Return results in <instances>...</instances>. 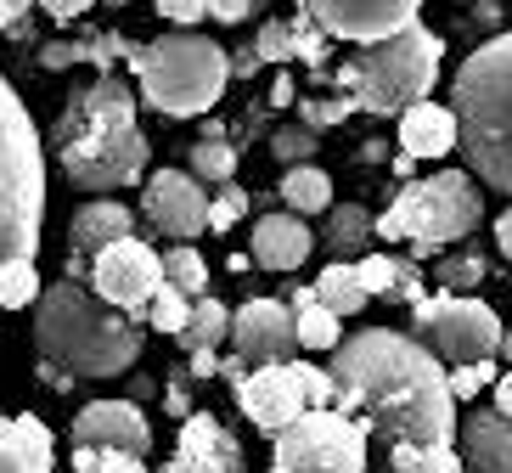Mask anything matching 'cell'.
Here are the masks:
<instances>
[{"mask_svg": "<svg viewBox=\"0 0 512 473\" xmlns=\"http://www.w3.org/2000/svg\"><path fill=\"white\" fill-rule=\"evenodd\" d=\"M338 412L361 417L389 445H456L451 372L417 333L361 327L332 350Z\"/></svg>", "mask_w": 512, "mask_h": 473, "instance_id": "1", "label": "cell"}, {"mask_svg": "<svg viewBox=\"0 0 512 473\" xmlns=\"http://www.w3.org/2000/svg\"><path fill=\"white\" fill-rule=\"evenodd\" d=\"M141 344V321L74 276L51 282L34 305V350L51 389H68L74 378H119L141 361Z\"/></svg>", "mask_w": 512, "mask_h": 473, "instance_id": "2", "label": "cell"}, {"mask_svg": "<svg viewBox=\"0 0 512 473\" xmlns=\"http://www.w3.org/2000/svg\"><path fill=\"white\" fill-rule=\"evenodd\" d=\"M136 91L119 74H96L51 124V153L85 192H124L147 181V136L136 119Z\"/></svg>", "mask_w": 512, "mask_h": 473, "instance_id": "3", "label": "cell"}, {"mask_svg": "<svg viewBox=\"0 0 512 473\" xmlns=\"http://www.w3.org/2000/svg\"><path fill=\"white\" fill-rule=\"evenodd\" d=\"M462 158L484 186L512 192V29L484 40L451 79Z\"/></svg>", "mask_w": 512, "mask_h": 473, "instance_id": "4", "label": "cell"}, {"mask_svg": "<svg viewBox=\"0 0 512 473\" xmlns=\"http://www.w3.org/2000/svg\"><path fill=\"white\" fill-rule=\"evenodd\" d=\"M46 226V147L23 96L0 79V265L34 260Z\"/></svg>", "mask_w": 512, "mask_h": 473, "instance_id": "5", "label": "cell"}, {"mask_svg": "<svg viewBox=\"0 0 512 473\" xmlns=\"http://www.w3.org/2000/svg\"><path fill=\"white\" fill-rule=\"evenodd\" d=\"M136 85H141V102L164 119H197L209 113L231 85V57L214 46L209 34H192V29H169L158 40L136 51Z\"/></svg>", "mask_w": 512, "mask_h": 473, "instance_id": "6", "label": "cell"}, {"mask_svg": "<svg viewBox=\"0 0 512 473\" xmlns=\"http://www.w3.org/2000/svg\"><path fill=\"white\" fill-rule=\"evenodd\" d=\"M484 198L473 169H439L428 181H411L394 192V203L377 214V237L383 243H406L411 260H434L439 248L462 243L479 226Z\"/></svg>", "mask_w": 512, "mask_h": 473, "instance_id": "7", "label": "cell"}, {"mask_svg": "<svg viewBox=\"0 0 512 473\" xmlns=\"http://www.w3.org/2000/svg\"><path fill=\"white\" fill-rule=\"evenodd\" d=\"M439 57H445V40L434 29L411 23L394 40H377L355 62H344L338 68V91L355 96L361 113L389 119V113H406V107L428 102V91L439 79Z\"/></svg>", "mask_w": 512, "mask_h": 473, "instance_id": "8", "label": "cell"}, {"mask_svg": "<svg viewBox=\"0 0 512 473\" xmlns=\"http://www.w3.org/2000/svg\"><path fill=\"white\" fill-rule=\"evenodd\" d=\"M411 333L451 367H473V361H496L501 355V316L473 293H428L422 305H411Z\"/></svg>", "mask_w": 512, "mask_h": 473, "instance_id": "9", "label": "cell"}, {"mask_svg": "<svg viewBox=\"0 0 512 473\" xmlns=\"http://www.w3.org/2000/svg\"><path fill=\"white\" fill-rule=\"evenodd\" d=\"M366 434L361 417L338 406H310L293 428L276 434V468L287 473H366Z\"/></svg>", "mask_w": 512, "mask_h": 473, "instance_id": "10", "label": "cell"}, {"mask_svg": "<svg viewBox=\"0 0 512 473\" xmlns=\"http://www.w3.org/2000/svg\"><path fill=\"white\" fill-rule=\"evenodd\" d=\"M91 288L102 293L107 305H119L124 316H147L152 293L164 288V254H152L141 237H124L107 254H96Z\"/></svg>", "mask_w": 512, "mask_h": 473, "instance_id": "11", "label": "cell"}, {"mask_svg": "<svg viewBox=\"0 0 512 473\" xmlns=\"http://www.w3.org/2000/svg\"><path fill=\"white\" fill-rule=\"evenodd\" d=\"M237 389V406L242 417L259 428V434H282V428H293L304 412H310V395H304V367L299 361H276V367H254L242 383H231Z\"/></svg>", "mask_w": 512, "mask_h": 473, "instance_id": "12", "label": "cell"}, {"mask_svg": "<svg viewBox=\"0 0 512 473\" xmlns=\"http://www.w3.org/2000/svg\"><path fill=\"white\" fill-rule=\"evenodd\" d=\"M299 6L316 17L332 40H349V46L394 40V34L411 29L417 12H422V0H299Z\"/></svg>", "mask_w": 512, "mask_h": 473, "instance_id": "13", "label": "cell"}, {"mask_svg": "<svg viewBox=\"0 0 512 473\" xmlns=\"http://www.w3.org/2000/svg\"><path fill=\"white\" fill-rule=\"evenodd\" d=\"M141 186H147V192H141V214H147L164 237L192 243V237L209 231L214 198L203 192V181H197L192 169H158V175H147Z\"/></svg>", "mask_w": 512, "mask_h": 473, "instance_id": "14", "label": "cell"}, {"mask_svg": "<svg viewBox=\"0 0 512 473\" xmlns=\"http://www.w3.org/2000/svg\"><path fill=\"white\" fill-rule=\"evenodd\" d=\"M231 350L248 367L293 361V350H299V316H293V305H282V299H248L242 310H231Z\"/></svg>", "mask_w": 512, "mask_h": 473, "instance_id": "15", "label": "cell"}, {"mask_svg": "<svg viewBox=\"0 0 512 473\" xmlns=\"http://www.w3.org/2000/svg\"><path fill=\"white\" fill-rule=\"evenodd\" d=\"M68 440L74 451H130V457H147L152 451V423L141 417L136 400H91L85 412L68 423Z\"/></svg>", "mask_w": 512, "mask_h": 473, "instance_id": "16", "label": "cell"}, {"mask_svg": "<svg viewBox=\"0 0 512 473\" xmlns=\"http://www.w3.org/2000/svg\"><path fill=\"white\" fill-rule=\"evenodd\" d=\"M124 237H136V214L124 209L119 198H91L74 214V226H68V276L74 282H91L96 254H107Z\"/></svg>", "mask_w": 512, "mask_h": 473, "instance_id": "17", "label": "cell"}, {"mask_svg": "<svg viewBox=\"0 0 512 473\" xmlns=\"http://www.w3.org/2000/svg\"><path fill=\"white\" fill-rule=\"evenodd\" d=\"M310 248H316V237L304 226V214L282 209V214H259L254 220V260L265 271H299L310 260Z\"/></svg>", "mask_w": 512, "mask_h": 473, "instance_id": "18", "label": "cell"}, {"mask_svg": "<svg viewBox=\"0 0 512 473\" xmlns=\"http://www.w3.org/2000/svg\"><path fill=\"white\" fill-rule=\"evenodd\" d=\"M400 147L411 158H445L462 153V124H456V107L439 102H417L400 113Z\"/></svg>", "mask_w": 512, "mask_h": 473, "instance_id": "19", "label": "cell"}, {"mask_svg": "<svg viewBox=\"0 0 512 473\" xmlns=\"http://www.w3.org/2000/svg\"><path fill=\"white\" fill-rule=\"evenodd\" d=\"M57 440L40 417H0V473H51Z\"/></svg>", "mask_w": 512, "mask_h": 473, "instance_id": "20", "label": "cell"}, {"mask_svg": "<svg viewBox=\"0 0 512 473\" xmlns=\"http://www.w3.org/2000/svg\"><path fill=\"white\" fill-rule=\"evenodd\" d=\"M462 462H467V473H512V417H501V412L467 417Z\"/></svg>", "mask_w": 512, "mask_h": 473, "instance_id": "21", "label": "cell"}, {"mask_svg": "<svg viewBox=\"0 0 512 473\" xmlns=\"http://www.w3.org/2000/svg\"><path fill=\"white\" fill-rule=\"evenodd\" d=\"M175 451H186V457H197V462H209L214 473H242V445H237V434H231L220 417H209V412H192L181 423V445Z\"/></svg>", "mask_w": 512, "mask_h": 473, "instance_id": "22", "label": "cell"}, {"mask_svg": "<svg viewBox=\"0 0 512 473\" xmlns=\"http://www.w3.org/2000/svg\"><path fill=\"white\" fill-rule=\"evenodd\" d=\"M321 243L332 248V260H361L366 248L377 243V214H366L361 203H332Z\"/></svg>", "mask_w": 512, "mask_h": 473, "instance_id": "23", "label": "cell"}, {"mask_svg": "<svg viewBox=\"0 0 512 473\" xmlns=\"http://www.w3.org/2000/svg\"><path fill=\"white\" fill-rule=\"evenodd\" d=\"M316 299H321L327 310H338V316H361L372 293L361 288V271H355V260H332L327 271L316 276Z\"/></svg>", "mask_w": 512, "mask_h": 473, "instance_id": "24", "label": "cell"}, {"mask_svg": "<svg viewBox=\"0 0 512 473\" xmlns=\"http://www.w3.org/2000/svg\"><path fill=\"white\" fill-rule=\"evenodd\" d=\"M276 192H282V203L293 214H327L332 209V181H327V169H316V164H293Z\"/></svg>", "mask_w": 512, "mask_h": 473, "instance_id": "25", "label": "cell"}, {"mask_svg": "<svg viewBox=\"0 0 512 473\" xmlns=\"http://www.w3.org/2000/svg\"><path fill=\"white\" fill-rule=\"evenodd\" d=\"M226 338H231V310L220 305V299H209V293H203V299L192 305V321H186V333L175 338V344H181V350L192 355V350H220Z\"/></svg>", "mask_w": 512, "mask_h": 473, "instance_id": "26", "label": "cell"}, {"mask_svg": "<svg viewBox=\"0 0 512 473\" xmlns=\"http://www.w3.org/2000/svg\"><path fill=\"white\" fill-rule=\"evenodd\" d=\"M389 473H467L462 451L456 445H389Z\"/></svg>", "mask_w": 512, "mask_h": 473, "instance_id": "27", "label": "cell"}, {"mask_svg": "<svg viewBox=\"0 0 512 473\" xmlns=\"http://www.w3.org/2000/svg\"><path fill=\"white\" fill-rule=\"evenodd\" d=\"M164 282L169 288H181L186 299H203V293H209V260H203L192 243H175L164 254Z\"/></svg>", "mask_w": 512, "mask_h": 473, "instance_id": "28", "label": "cell"}, {"mask_svg": "<svg viewBox=\"0 0 512 473\" xmlns=\"http://www.w3.org/2000/svg\"><path fill=\"white\" fill-rule=\"evenodd\" d=\"M293 316H299V344L304 350H338V344H344V316L327 310L321 299H310V305L293 310Z\"/></svg>", "mask_w": 512, "mask_h": 473, "instance_id": "29", "label": "cell"}, {"mask_svg": "<svg viewBox=\"0 0 512 473\" xmlns=\"http://www.w3.org/2000/svg\"><path fill=\"white\" fill-rule=\"evenodd\" d=\"M490 276V260H484L479 248H462V254H445V260L434 265V282L445 293H473Z\"/></svg>", "mask_w": 512, "mask_h": 473, "instance_id": "30", "label": "cell"}, {"mask_svg": "<svg viewBox=\"0 0 512 473\" xmlns=\"http://www.w3.org/2000/svg\"><path fill=\"white\" fill-rule=\"evenodd\" d=\"M40 271H34V260H6L0 265V310H29L40 305Z\"/></svg>", "mask_w": 512, "mask_h": 473, "instance_id": "31", "label": "cell"}, {"mask_svg": "<svg viewBox=\"0 0 512 473\" xmlns=\"http://www.w3.org/2000/svg\"><path fill=\"white\" fill-rule=\"evenodd\" d=\"M192 175L203 186H231V175H237V153L226 147V136H203V141H192Z\"/></svg>", "mask_w": 512, "mask_h": 473, "instance_id": "32", "label": "cell"}, {"mask_svg": "<svg viewBox=\"0 0 512 473\" xmlns=\"http://www.w3.org/2000/svg\"><path fill=\"white\" fill-rule=\"evenodd\" d=\"M192 305L197 299H186L181 288H158L152 293V305H147V327H158V333H169V338H181L186 333V321H192Z\"/></svg>", "mask_w": 512, "mask_h": 473, "instance_id": "33", "label": "cell"}, {"mask_svg": "<svg viewBox=\"0 0 512 473\" xmlns=\"http://www.w3.org/2000/svg\"><path fill=\"white\" fill-rule=\"evenodd\" d=\"M271 153L282 158L287 169H293V164H310V158L321 153V130H310V124H282V130L271 136Z\"/></svg>", "mask_w": 512, "mask_h": 473, "instance_id": "34", "label": "cell"}, {"mask_svg": "<svg viewBox=\"0 0 512 473\" xmlns=\"http://www.w3.org/2000/svg\"><path fill=\"white\" fill-rule=\"evenodd\" d=\"M349 113H361L355 96H310V102H299V124H310V130H332V124H344Z\"/></svg>", "mask_w": 512, "mask_h": 473, "instance_id": "35", "label": "cell"}, {"mask_svg": "<svg viewBox=\"0 0 512 473\" xmlns=\"http://www.w3.org/2000/svg\"><path fill=\"white\" fill-rule=\"evenodd\" d=\"M327 40H332V34L299 6V23H293V62H310V68H321V57H327Z\"/></svg>", "mask_w": 512, "mask_h": 473, "instance_id": "36", "label": "cell"}, {"mask_svg": "<svg viewBox=\"0 0 512 473\" xmlns=\"http://www.w3.org/2000/svg\"><path fill=\"white\" fill-rule=\"evenodd\" d=\"M74 473H147V457H130V451H74Z\"/></svg>", "mask_w": 512, "mask_h": 473, "instance_id": "37", "label": "cell"}, {"mask_svg": "<svg viewBox=\"0 0 512 473\" xmlns=\"http://www.w3.org/2000/svg\"><path fill=\"white\" fill-rule=\"evenodd\" d=\"M496 378H501V367H496V361H473V367H451V395H456V406H462V400H473L479 389H496Z\"/></svg>", "mask_w": 512, "mask_h": 473, "instance_id": "38", "label": "cell"}, {"mask_svg": "<svg viewBox=\"0 0 512 473\" xmlns=\"http://www.w3.org/2000/svg\"><path fill=\"white\" fill-rule=\"evenodd\" d=\"M355 271H361V288L372 293H383V299H389V288H394V276H400V260H394V254H361V260H355Z\"/></svg>", "mask_w": 512, "mask_h": 473, "instance_id": "39", "label": "cell"}, {"mask_svg": "<svg viewBox=\"0 0 512 473\" xmlns=\"http://www.w3.org/2000/svg\"><path fill=\"white\" fill-rule=\"evenodd\" d=\"M254 57L259 62H293V23H265L254 34Z\"/></svg>", "mask_w": 512, "mask_h": 473, "instance_id": "40", "label": "cell"}, {"mask_svg": "<svg viewBox=\"0 0 512 473\" xmlns=\"http://www.w3.org/2000/svg\"><path fill=\"white\" fill-rule=\"evenodd\" d=\"M248 214V192L242 186H220L214 192V209H209V231H231Z\"/></svg>", "mask_w": 512, "mask_h": 473, "instance_id": "41", "label": "cell"}, {"mask_svg": "<svg viewBox=\"0 0 512 473\" xmlns=\"http://www.w3.org/2000/svg\"><path fill=\"white\" fill-rule=\"evenodd\" d=\"M304 367V395H310V406H338V378H332V367H310V361H299Z\"/></svg>", "mask_w": 512, "mask_h": 473, "instance_id": "42", "label": "cell"}, {"mask_svg": "<svg viewBox=\"0 0 512 473\" xmlns=\"http://www.w3.org/2000/svg\"><path fill=\"white\" fill-rule=\"evenodd\" d=\"M152 6H158V17H169L175 29H192V23L209 17V0H152Z\"/></svg>", "mask_w": 512, "mask_h": 473, "instance_id": "43", "label": "cell"}, {"mask_svg": "<svg viewBox=\"0 0 512 473\" xmlns=\"http://www.w3.org/2000/svg\"><path fill=\"white\" fill-rule=\"evenodd\" d=\"M389 299H406V305H422V299H428V282H422L417 260H400V276H394Z\"/></svg>", "mask_w": 512, "mask_h": 473, "instance_id": "44", "label": "cell"}, {"mask_svg": "<svg viewBox=\"0 0 512 473\" xmlns=\"http://www.w3.org/2000/svg\"><path fill=\"white\" fill-rule=\"evenodd\" d=\"M186 378H192V372H175V378H169V389H164V406H169L175 417H181V423L192 417V395H186Z\"/></svg>", "mask_w": 512, "mask_h": 473, "instance_id": "45", "label": "cell"}, {"mask_svg": "<svg viewBox=\"0 0 512 473\" xmlns=\"http://www.w3.org/2000/svg\"><path fill=\"white\" fill-rule=\"evenodd\" d=\"M96 0H40V12H51L57 23H74V17H85Z\"/></svg>", "mask_w": 512, "mask_h": 473, "instance_id": "46", "label": "cell"}, {"mask_svg": "<svg viewBox=\"0 0 512 473\" xmlns=\"http://www.w3.org/2000/svg\"><path fill=\"white\" fill-rule=\"evenodd\" d=\"M248 12H254V0H209V17H214V23H242Z\"/></svg>", "mask_w": 512, "mask_h": 473, "instance_id": "47", "label": "cell"}, {"mask_svg": "<svg viewBox=\"0 0 512 473\" xmlns=\"http://www.w3.org/2000/svg\"><path fill=\"white\" fill-rule=\"evenodd\" d=\"M29 6H40V0H0V34L23 29V17H29Z\"/></svg>", "mask_w": 512, "mask_h": 473, "instance_id": "48", "label": "cell"}, {"mask_svg": "<svg viewBox=\"0 0 512 473\" xmlns=\"http://www.w3.org/2000/svg\"><path fill=\"white\" fill-rule=\"evenodd\" d=\"M186 372L192 378H220V350H192L186 355Z\"/></svg>", "mask_w": 512, "mask_h": 473, "instance_id": "49", "label": "cell"}, {"mask_svg": "<svg viewBox=\"0 0 512 473\" xmlns=\"http://www.w3.org/2000/svg\"><path fill=\"white\" fill-rule=\"evenodd\" d=\"M496 248L512 260V209H501V214H496Z\"/></svg>", "mask_w": 512, "mask_h": 473, "instance_id": "50", "label": "cell"}, {"mask_svg": "<svg viewBox=\"0 0 512 473\" xmlns=\"http://www.w3.org/2000/svg\"><path fill=\"white\" fill-rule=\"evenodd\" d=\"M473 23L496 29V23H501V6H496V0H473Z\"/></svg>", "mask_w": 512, "mask_h": 473, "instance_id": "51", "label": "cell"}, {"mask_svg": "<svg viewBox=\"0 0 512 473\" xmlns=\"http://www.w3.org/2000/svg\"><path fill=\"white\" fill-rule=\"evenodd\" d=\"M271 107H293V74H276V85H271Z\"/></svg>", "mask_w": 512, "mask_h": 473, "instance_id": "52", "label": "cell"}, {"mask_svg": "<svg viewBox=\"0 0 512 473\" xmlns=\"http://www.w3.org/2000/svg\"><path fill=\"white\" fill-rule=\"evenodd\" d=\"M496 412L512 417V372H501V378H496Z\"/></svg>", "mask_w": 512, "mask_h": 473, "instance_id": "53", "label": "cell"}, {"mask_svg": "<svg viewBox=\"0 0 512 473\" xmlns=\"http://www.w3.org/2000/svg\"><path fill=\"white\" fill-rule=\"evenodd\" d=\"M501 355H507V361H512V333H507V338H501Z\"/></svg>", "mask_w": 512, "mask_h": 473, "instance_id": "54", "label": "cell"}, {"mask_svg": "<svg viewBox=\"0 0 512 473\" xmlns=\"http://www.w3.org/2000/svg\"><path fill=\"white\" fill-rule=\"evenodd\" d=\"M107 6H130V0H107Z\"/></svg>", "mask_w": 512, "mask_h": 473, "instance_id": "55", "label": "cell"}]
</instances>
